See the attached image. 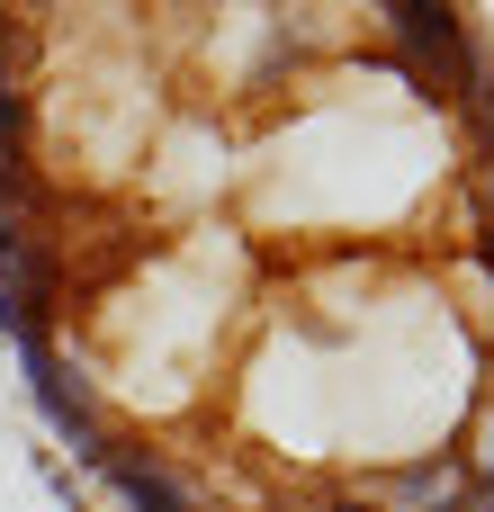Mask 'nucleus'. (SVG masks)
<instances>
[{"label":"nucleus","instance_id":"1","mask_svg":"<svg viewBox=\"0 0 494 512\" xmlns=\"http://www.w3.org/2000/svg\"><path fill=\"white\" fill-rule=\"evenodd\" d=\"M369 512H450L468 495V459L459 450H414V459H387L351 486Z\"/></svg>","mask_w":494,"mask_h":512},{"label":"nucleus","instance_id":"2","mask_svg":"<svg viewBox=\"0 0 494 512\" xmlns=\"http://www.w3.org/2000/svg\"><path fill=\"white\" fill-rule=\"evenodd\" d=\"M18 360H27V396H36V414L72 441V450H90L108 423H99V396H90V378H72L63 369V351H54V333H27L18 342Z\"/></svg>","mask_w":494,"mask_h":512},{"label":"nucleus","instance_id":"3","mask_svg":"<svg viewBox=\"0 0 494 512\" xmlns=\"http://www.w3.org/2000/svg\"><path fill=\"white\" fill-rule=\"evenodd\" d=\"M99 486H108L126 512H198V495H189V486H180V477H171L153 450H135L126 432L99 450Z\"/></svg>","mask_w":494,"mask_h":512},{"label":"nucleus","instance_id":"4","mask_svg":"<svg viewBox=\"0 0 494 512\" xmlns=\"http://www.w3.org/2000/svg\"><path fill=\"white\" fill-rule=\"evenodd\" d=\"M459 512H494V477H468V495H459Z\"/></svg>","mask_w":494,"mask_h":512},{"label":"nucleus","instance_id":"5","mask_svg":"<svg viewBox=\"0 0 494 512\" xmlns=\"http://www.w3.org/2000/svg\"><path fill=\"white\" fill-rule=\"evenodd\" d=\"M486 207H494V162H486ZM486 225H494V216H486Z\"/></svg>","mask_w":494,"mask_h":512},{"label":"nucleus","instance_id":"6","mask_svg":"<svg viewBox=\"0 0 494 512\" xmlns=\"http://www.w3.org/2000/svg\"><path fill=\"white\" fill-rule=\"evenodd\" d=\"M486 405H494V396H486Z\"/></svg>","mask_w":494,"mask_h":512}]
</instances>
